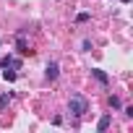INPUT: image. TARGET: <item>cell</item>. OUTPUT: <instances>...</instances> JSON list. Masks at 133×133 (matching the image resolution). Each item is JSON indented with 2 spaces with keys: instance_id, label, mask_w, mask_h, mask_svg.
<instances>
[{
  "instance_id": "277c9868",
  "label": "cell",
  "mask_w": 133,
  "mask_h": 133,
  "mask_svg": "<svg viewBox=\"0 0 133 133\" xmlns=\"http://www.w3.org/2000/svg\"><path fill=\"white\" fill-rule=\"evenodd\" d=\"M110 123H112V115H102V117H99V123H97V130H99V133H104V130L110 128Z\"/></svg>"
},
{
  "instance_id": "5b68a950",
  "label": "cell",
  "mask_w": 133,
  "mask_h": 133,
  "mask_svg": "<svg viewBox=\"0 0 133 133\" xmlns=\"http://www.w3.org/2000/svg\"><path fill=\"white\" fill-rule=\"evenodd\" d=\"M57 73H60L57 63H55V60H52V63H47V78H50V81H55V78H57Z\"/></svg>"
},
{
  "instance_id": "7a4b0ae2",
  "label": "cell",
  "mask_w": 133,
  "mask_h": 133,
  "mask_svg": "<svg viewBox=\"0 0 133 133\" xmlns=\"http://www.w3.org/2000/svg\"><path fill=\"white\" fill-rule=\"evenodd\" d=\"M0 65H3V68H13V71H18L21 68V60H16V57H3V63H0Z\"/></svg>"
},
{
  "instance_id": "ba28073f",
  "label": "cell",
  "mask_w": 133,
  "mask_h": 133,
  "mask_svg": "<svg viewBox=\"0 0 133 133\" xmlns=\"http://www.w3.org/2000/svg\"><path fill=\"white\" fill-rule=\"evenodd\" d=\"M3 78H5V81H16V71H8V68H5V71H3Z\"/></svg>"
},
{
  "instance_id": "8fae6325",
  "label": "cell",
  "mask_w": 133,
  "mask_h": 133,
  "mask_svg": "<svg viewBox=\"0 0 133 133\" xmlns=\"http://www.w3.org/2000/svg\"><path fill=\"white\" fill-rule=\"evenodd\" d=\"M120 3H125V5H128V3H130V0H120Z\"/></svg>"
},
{
  "instance_id": "8992f818",
  "label": "cell",
  "mask_w": 133,
  "mask_h": 133,
  "mask_svg": "<svg viewBox=\"0 0 133 133\" xmlns=\"http://www.w3.org/2000/svg\"><path fill=\"white\" fill-rule=\"evenodd\" d=\"M18 52H21V55H31V50H29V44H26L24 37H18Z\"/></svg>"
},
{
  "instance_id": "3957f363",
  "label": "cell",
  "mask_w": 133,
  "mask_h": 133,
  "mask_svg": "<svg viewBox=\"0 0 133 133\" xmlns=\"http://www.w3.org/2000/svg\"><path fill=\"white\" fill-rule=\"evenodd\" d=\"M91 76H94V78H97L102 86H107V84H110V76H107L104 71H99V68H94V71H91Z\"/></svg>"
},
{
  "instance_id": "6da1fadb",
  "label": "cell",
  "mask_w": 133,
  "mask_h": 133,
  "mask_svg": "<svg viewBox=\"0 0 133 133\" xmlns=\"http://www.w3.org/2000/svg\"><path fill=\"white\" fill-rule=\"evenodd\" d=\"M68 110L73 112V115H84L86 110H89V102H86V97H81V94H73L71 99H68Z\"/></svg>"
},
{
  "instance_id": "52a82bcc",
  "label": "cell",
  "mask_w": 133,
  "mask_h": 133,
  "mask_svg": "<svg viewBox=\"0 0 133 133\" xmlns=\"http://www.w3.org/2000/svg\"><path fill=\"white\" fill-rule=\"evenodd\" d=\"M110 107H112V110H120V107H123L120 97H110Z\"/></svg>"
},
{
  "instance_id": "30bf717a",
  "label": "cell",
  "mask_w": 133,
  "mask_h": 133,
  "mask_svg": "<svg viewBox=\"0 0 133 133\" xmlns=\"http://www.w3.org/2000/svg\"><path fill=\"white\" fill-rule=\"evenodd\" d=\"M76 21H78V24H84V21H89V13H78V16H76Z\"/></svg>"
},
{
  "instance_id": "9c48e42d",
  "label": "cell",
  "mask_w": 133,
  "mask_h": 133,
  "mask_svg": "<svg viewBox=\"0 0 133 133\" xmlns=\"http://www.w3.org/2000/svg\"><path fill=\"white\" fill-rule=\"evenodd\" d=\"M8 102H11V94H0V110H3Z\"/></svg>"
}]
</instances>
